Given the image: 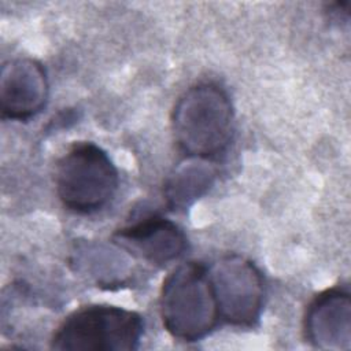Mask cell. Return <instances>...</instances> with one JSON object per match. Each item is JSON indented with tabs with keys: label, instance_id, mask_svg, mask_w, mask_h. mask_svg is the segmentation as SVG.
Instances as JSON below:
<instances>
[{
	"label": "cell",
	"instance_id": "obj_7",
	"mask_svg": "<svg viewBox=\"0 0 351 351\" xmlns=\"http://www.w3.org/2000/svg\"><path fill=\"white\" fill-rule=\"evenodd\" d=\"M304 337L319 350H350L351 299L346 288H330L318 293L307 306Z\"/></svg>",
	"mask_w": 351,
	"mask_h": 351
},
{
	"label": "cell",
	"instance_id": "obj_5",
	"mask_svg": "<svg viewBox=\"0 0 351 351\" xmlns=\"http://www.w3.org/2000/svg\"><path fill=\"white\" fill-rule=\"evenodd\" d=\"M207 274L219 318L234 326H254L262 314L265 282L261 270L247 258L226 255L217 259Z\"/></svg>",
	"mask_w": 351,
	"mask_h": 351
},
{
	"label": "cell",
	"instance_id": "obj_10",
	"mask_svg": "<svg viewBox=\"0 0 351 351\" xmlns=\"http://www.w3.org/2000/svg\"><path fill=\"white\" fill-rule=\"evenodd\" d=\"M122 251L101 243H82L77 248V267L99 285L119 287L129 276V261Z\"/></svg>",
	"mask_w": 351,
	"mask_h": 351
},
{
	"label": "cell",
	"instance_id": "obj_4",
	"mask_svg": "<svg viewBox=\"0 0 351 351\" xmlns=\"http://www.w3.org/2000/svg\"><path fill=\"white\" fill-rule=\"evenodd\" d=\"M144 324L140 314L111 304L73 311L59 325L51 348L59 351H129L138 347Z\"/></svg>",
	"mask_w": 351,
	"mask_h": 351
},
{
	"label": "cell",
	"instance_id": "obj_9",
	"mask_svg": "<svg viewBox=\"0 0 351 351\" xmlns=\"http://www.w3.org/2000/svg\"><path fill=\"white\" fill-rule=\"evenodd\" d=\"M215 177L217 170L208 159L188 158L173 170L165 184L167 206L173 210L189 207L211 188Z\"/></svg>",
	"mask_w": 351,
	"mask_h": 351
},
{
	"label": "cell",
	"instance_id": "obj_1",
	"mask_svg": "<svg viewBox=\"0 0 351 351\" xmlns=\"http://www.w3.org/2000/svg\"><path fill=\"white\" fill-rule=\"evenodd\" d=\"M171 128L176 144L188 158L218 156L229 147L234 130L228 92L213 82L191 86L174 106Z\"/></svg>",
	"mask_w": 351,
	"mask_h": 351
},
{
	"label": "cell",
	"instance_id": "obj_8",
	"mask_svg": "<svg viewBox=\"0 0 351 351\" xmlns=\"http://www.w3.org/2000/svg\"><path fill=\"white\" fill-rule=\"evenodd\" d=\"M119 247L155 266H165L178 259L188 241L182 229L160 215L144 217L115 233Z\"/></svg>",
	"mask_w": 351,
	"mask_h": 351
},
{
	"label": "cell",
	"instance_id": "obj_3",
	"mask_svg": "<svg viewBox=\"0 0 351 351\" xmlns=\"http://www.w3.org/2000/svg\"><path fill=\"white\" fill-rule=\"evenodd\" d=\"M119 176L107 152L90 141L73 144L55 169L56 193L64 207L80 214L103 210L115 196Z\"/></svg>",
	"mask_w": 351,
	"mask_h": 351
},
{
	"label": "cell",
	"instance_id": "obj_2",
	"mask_svg": "<svg viewBox=\"0 0 351 351\" xmlns=\"http://www.w3.org/2000/svg\"><path fill=\"white\" fill-rule=\"evenodd\" d=\"M159 304L165 329L181 341L204 339L219 319L207 269L196 262L180 265L165 278Z\"/></svg>",
	"mask_w": 351,
	"mask_h": 351
},
{
	"label": "cell",
	"instance_id": "obj_6",
	"mask_svg": "<svg viewBox=\"0 0 351 351\" xmlns=\"http://www.w3.org/2000/svg\"><path fill=\"white\" fill-rule=\"evenodd\" d=\"M48 78L40 62L18 58L3 64L0 73V111L3 118L27 121L48 100Z\"/></svg>",
	"mask_w": 351,
	"mask_h": 351
}]
</instances>
